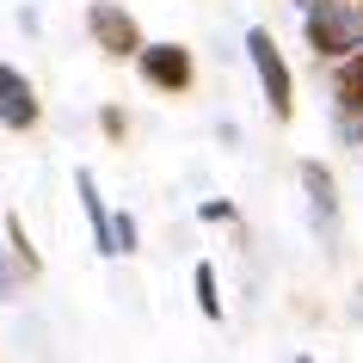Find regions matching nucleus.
<instances>
[{"label":"nucleus","instance_id":"1","mask_svg":"<svg viewBox=\"0 0 363 363\" xmlns=\"http://www.w3.org/2000/svg\"><path fill=\"white\" fill-rule=\"evenodd\" d=\"M247 56H252V68H259V86H265L271 117L289 123V111H296V80H289V62H284V50L271 43L265 25H252V31H247Z\"/></svg>","mask_w":363,"mask_h":363},{"label":"nucleus","instance_id":"2","mask_svg":"<svg viewBox=\"0 0 363 363\" xmlns=\"http://www.w3.org/2000/svg\"><path fill=\"white\" fill-rule=\"evenodd\" d=\"M357 38H363V19L345 0H308V43H314V56H345V50H357Z\"/></svg>","mask_w":363,"mask_h":363},{"label":"nucleus","instance_id":"3","mask_svg":"<svg viewBox=\"0 0 363 363\" xmlns=\"http://www.w3.org/2000/svg\"><path fill=\"white\" fill-rule=\"evenodd\" d=\"M135 68H142V80H148L154 93H185L197 80L185 43H142V50H135Z\"/></svg>","mask_w":363,"mask_h":363},{"label":"nucleus","instance_id":"4","mask_svg":"<svg viewBox=\"0 0 363 363\" xmlns=\"http://www.w3.org/2000/svg\"><path fill=\"white\" fill-rule=\"evenodd\" d=\"M43 123V99H38V86L13 68V62H0V130H13V135H25V130H38Z\"/></svg>","mask_w":363,"mask_h":363},{"label":"nucleus","instance_id":"5","mask_svg":"<svg viewBox=\"0 0 363 363\" xmlns=\"http://www.w3.org/2000/svg\"><path fill=\"white\" fill-rule=\"evenodd\" d=\"M86 31H93V43L105 56H135V50H142V25H135L117 0H93V6H86Z\"/></svg>","mask_w":363,"mask_h":363},{"label":"nucleus","instance_id":"6","mask_svg":"<svg viewBox=\"0 0 363 363\" xmlns=\"http://www.w3.org/2000/svg\"><path fill=\"white\" fill-rule=\"evenodd\" d=\"M74 191H80V210H86V228H93V247H99V252H117L111 210H105V197H99V185H93V172H86V167L74 172Z\"/></svg>","mask_w":363,"mask_h":363},{"label":"nucleus","instance_id":"7","mask_svg":"<svg viewBox=\"0 0 363 363\" xmlns=\"http://www.w3.org/2000/svg\"><path fill=\"white\" fill-rule=\"evenodd\" d=\"M302 185H308V197H314V216L333 222V172L314 167V160H302Z\"/></svg>","mask_w":363,"mask_h":363},{"label":"nucleus","instance_id":"8","mask_svg":"<svg viewBox=\"0 0 363 363\" xmlns=\"http://www.w3.org/2000/svg\"><path fill=\"white\" fill-rule=\"evenodd\" d=\"M191 289H197V308H203V320H222V296H216V271H210V265H197Z\"/></svg>","mask_w":363,"mask_h":363},{"label":"nucleus","instance_id":"9","mask_svg":"<svg viewBox=\"0 0 363 363\" xmlns=\"http://www.w3.org/2000/svg\"><path fill=\"white\" fill-rule=\"evenodd\" d=\"M339 99H345V105H363V50H351V62H345V74H339Z\"/></svg>","mask_w":363,"mask_h":363},{"label":"nucleus","instance_id":"10","mask_svg":"<svg viewBox=\"0 0 363 363\" xmlns=\"http://www.w3.org/2000/svg\"><path fill=\"white\" fill-rule=\"evenodd\" d=\"M6 240H13V252H19V265L25 271H38V247L25 240V228H19V216H6Z\"/></svg>","mask_w":363,"mask_h":363},{"label":"nucleus","instance_id":"11","mask_svg":"<svg viewBox=\"0 0 363 363\" xmlns=\"http://www.w3.org/2000/svg\"><path fill=\"white\" fill-rule=\"evenodd\" d=\"M111 234H117V252H135V216H111Z\"/></svg>","mask_w":363,"mask_h":363},{"label":"nucleus","instance_id":"12","mask_svg":"<svg viewBox=\"0 0 363 363\" xmlns=\"http://www.w3.org/2000/svg\"><path fill=\"white\" fill-rule=\"evenodd\" d=\"M13 289V271H6V252H0V296Z\"/></svg>","mask_w":363,"mask_h":363}]
</instances>
